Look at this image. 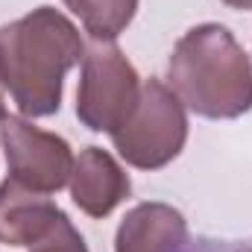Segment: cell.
Returning <instances> with one entry per match:
<instances>
[{
	"label": "cell",
	"instance_id": "obj_1",
	"mask_svg": "<svg viewBox=\"0 0 252 252\" xmlns=\"http://www.w3.org/2000/svg\"><path fill=\"white\" fill-rule=\"evenodd\" d=\"M82 56L85 47L76 27L50 6L0 27V82L24 118L59 112L62 79Z\"/></svg>",
	"mask_w": 252,
	"mask_h": 252
},
{
	"label": "cell",
	"instance_id": "obj_2",
	"mask_svg": "<svg viewBox=\"0 0 252 252\" xmlns=\"http://www.w3.org/2000/svg\"><path fill=\"white\" fill-rule=\"evenodd\" d=\"M173 94L193 115L232 121L252 109V64L235 35L220 24L188 30L167 67Z\"/></svg>",
	"mask_w": 252,
	"mask_h": 252
},
{
	"label": "cell",
	"instance_id": "obj_3",
	"mask_svg": "<svg viewBox=\"0 0 252 252\" xmlns=\"http://www.w3.org/2000/svg\"><path fill=\"white\" fill-rule=\"evenodd\" d=\"M188 138V118L182 100L161 82L147 79L141 85V97L132 115L112 132L118 153L132 167L158 170L173 161Z\"/></svg>",
	"mask_w": 252,
	"mask_h": 252
},
{
	"label": "cell",
	"instance_id": "obj_4",
	"mask_svg": "<svg viewBox=\"0 0 252 252\" xmlns=\"http://www.w3.org/2000/svg\"><path fill=\"white\" fill-rule=\"evenodd\" d=\"M141 97L135 67L112 41H94L82 56L76 115L91 132H115Z\"/></svg>",
	"mask_w": 252,
	"mask_h": 252
},
{
	"label": "cell",
	"instance_id": "obj_5",
	"mask_svg": "<svg viewBox=\"0 0 252 252\" xmlns=\"http://www.w3.org/2000/svg\"><path fill=\"white\" fill-rule=\"evenodd\" d=\"M0 135L6 144L9 179L38 193H53L73 173V156L67 141L41 132L32 124L6 115L0 121Z\"/></svg>",
	"mask_w": 252,
	"mask_h": 252
},
{
	"label": "cell",
	"instance_id": "obj_6",
	"mask_svg": "<svg viewBox=\"0 0 252 252\" xmlns=\"http://www.w3.org/2000/svg\"><path fill=\"white\" fill-rule=\"evenodd\" d=\"M64 217L44 193L6 179L0 185V244L35 247Z\"/></svg>",
	"mask_w": 252,
	"mask_h": 252
},
{
	"label": "cell",
	"instance_id": "obj_7",
	"mask_svg": "<svg viewBox=\"0 0 252 252\" xmlns=\"http://www.w3.org/2000/svg\"><path fill=\"white\" fill-rule=\"evenodd\" d=\"M70 193H73V202L88 217H106L129 193V176L106 150L88 147L73 161Z\"/></svg>",
	"mask_w": 252,
	"mask_h": 252
},
{
	"label": "cell",
	"instance_id": "obj_8",
	"mask_svg": "<svg viewBox=\"0 0 252 252\" xmlns=\"http://www.w3.org/2000/svg\"><path fill=\"white\" fill-rule=\"evenodd\" d=\"M185 241V217L164 202H144L132 208L118 229V252H173Z\"/></svg>",
	"mask_w": 252,
	"mask_h": 252
},
{
	"label": "cell",
	"instance_id": "obj_9",
	"mask_svg": "<svg viewBox=\"0 0 252 252\" xmlns=\"http://www.w3.org/2000/svg\"><path fill=\"white\" fill-rule=\"evenodd\" d=\"M94 41H115L135 18L138 0H64Z\"/></svg>",
	"mask_w": 252,
	"mask_h": 252
},
{
	"label": "cell",
	"instance_id": "obj_10",
	"mask_svg": "<svg viewBox=\"0 0 252 252\" xmlns=\"http://www.w3.org/2000/svg\"><path fill=\"white\" fill-rule=\"evenodd\" d=\"M32 252H88L85 250V241H82V235L70 226V220H67V214H64L62 220L53 226V232L47 235V238H41Z\"/></svg>",
	"mask_w": 252,
	"mask_h": 252
},
{
	"label": "cell",
	"instance_id": "obj_11",
	"mask_svg": "<svg viewBox=\"0 0 252 252\" xmlns=\"http://www.w3.org/2000/svg\"><path fill=\"white\" fill-rule=\"evenodd\" d=\"M173 252H252V238L247 241H217V238H188Z\"/></svg>",
	"mask_w": 252,
	"mask_h": 252
},
{
	"label": "cell",
	"instance_id": "obj_12",
	"mask_svg": "<svg viewBox=\"0 0 252 252\" xmlns=\"http://www.w3.org/2000/svg\"><path fill=\"white\" fill-rule=\"evenodd\" d=\"M223 3H229L232 9H252V0H223Z\"/></svg>",
	"mask_w": 252,
	"mask_h": 252
},
{
	"label": "cell",
	"instance_id": "obj_13",
	"mask_svg": "<svg viewBox=\"0 0 252 252\" xmlns=\"http://www.w3.org/2000/svg\"><path fill=\"white\" fill-rule=\"evenodd\" d=\"M6 118V100H3V82H0V121Z\"/></svg>",
	"mask_w": 252,
	"mask_h": 252
}]
</instances>
